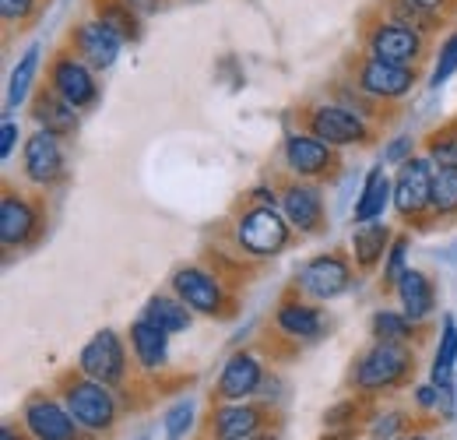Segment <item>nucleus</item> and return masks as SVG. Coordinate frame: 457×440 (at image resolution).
Returning a JSON list of instances; mask_svg holds the SVG:
<instances>
[{
	"label": "nucleus",
	"mask_w": 457,
	"mask_h": 440,
	"mask_svg": "<svg viewBox=\"0 0 457 440\" xmlns=\"http://www.w3.org/2000/svg\"><path fill=\"white\" fill-rule=\"evenodd\" d=\"M236 236H239L243 250H250L253 258H271L288 243V225L271 205H261L239 219Z\"/></svg>",
	"instance_id": "1"
},
{
	"label": "nucleus",
	"mask_w": 457,
	"mask_h": 440,
	"mask_svg": "<svg viewBox=\"0 0 457 440\" xmlns=\"http://www.w3.org/2000/svg\"><path fill=\"white\" fill-rule=\"evenodd\" d=\"M411 367V352L401 345V342H377L362 360H359V370H355V381L359 387L373 391V387H391L395 381H401Z\"/></svg>",
	"instance_id": "2"
},
{
	"label": "nucleus",
	"mask_w": 457,
	"mask_h": 440,
	"mask_svg": "<svg viewBox=\"0 0 457 440\" xmlns=\"http://www.w3.org/2000/svg\"><path fill=\"white\" fill-rule=\"evenodd\" d=\"M433 163L429 159H404L395 180V208L401 216H419L433 208Z\"/></svg>",
	"instance_id": "3"
},
{
	"label": "nucleus",
	"mask_w": 457,
	"mask_h": 440,
	"mask_svg": "<svg viewBox=\"0 0 457 440\" xmlns=\"http://www.w3.org/2000/svg\"><path fill=\"white\" fill-rule=\"evenodd\" d=\"M67 412L81 427H88V430H106L116 416L113 394L106 391V385H99V381L88 377L81 385L67 387Z\"/></svg>",
	"instance_id": "4"
},
{
	"label": "nucleus",
	"mask_w": 457,
	"mask_h": 440,
	"mask_svg": "<svg viewBox=\"0 0 457 440\" xmlns=\"http://www.w3.org/2000/svg\"><path fill=\"white\" fill-rule=\"evenodd\" d=\"M422 54V39L415 29L401 25V21H384L370 32V56L377 60H387V63H401V67H411Z\"/></svg>",
	"instance_id": "5"
},
{
	"label": "nucleus",
	"mask_w": 457,
	"mask_h": 440,
	"mask_svg": "<svg viewBox=\"0 0 457 440\" xmlns=\"http://www.w3.org/2000/svg\"><path fill=\"white\" fill-rule=\"evenodd\" d=\"M81 374L99 381V385H116L123 377V345L113 331H99L85 349H81V360H78Z\"/></svg>",
	"instance_id": "6"
},
{
	"label": "nucleus",
	"mask_w": 457,
	"mask_h": 440,
	"mask_svg": "<svg viewBox=\"0 0 457 440\" xmlns=\"http://www.w3.org/2000/svg\"><path fill=\"white\" fill-rule=\"evenodd\" d=\"M411 85H415L411 67L387 63V60H377V56H370L359 67V89L373 99H401V96L411 92Z\"/></svg>",
	"instance_id": "7"
},
{
	"label": "nucleus",
	"mask_w": 457,
	"mask_h": 440,
	"mask_svg": "<svg viewBox=\"0 0 457 440\" xmlns=\"http://www.w3.org/2000/svg\"><path fill=\"white\" fill-rule=\"evenodd\" d=\"M310 134L328 145H359L366 141V123L345 106H317L310 113Z\"/></svg>",
	"instance_id": "8"
},
{
	"label": "nucleus",
	"mask_w": 457,
	"mask_h": 440,
	"mask_svg": "<svg viewBox=\"0 0 457 440\" xmlns=\"http://www.w3.org/2000/svg\"><path fill=\"white\" fill-rule=\"evenodd\" d=\"M74 47H78V54H81V60H85L88 67L106 71V67H113L116 63L123 39L116 36L106 21L92 18V21H81V25H78V32H74Z\"/></svg>",
	"instance_id": "9"
},
{
	"label": "nucleus",
	"mask_w": 457,
	"mask_h": 440,
	"mask_svg": "<svg viewBox=\"0 0 457 440\" xmlns=\"http://www.w3.org/2000/svg\"><path fill=\"white\" fill-rule=\"evenodd\" d=\"M50 81H54V92H60L74 110H85L88 103H96V78H92L88 63L78 56H60L54 63Z\"/></svg>",
	"instance_id": "10"
},
{
	"label": "nucleus",
	"mask_w": 457,
	"mask_h": 440,
	"mask_svg": "<svg viewBox=\"0 0 457 440\" xmlns=\"http://www.w3.org/2000/svg\"><path fill=\"white\" fill-rule=\"evenodd\" d=\"M348 265H345L342 258H335V254H324V258H313L303 272H299V285L310 292V296H317V300H335V296H342L345 289H348Z\"/></svg>",
	"instance_id": "11"
},
{
	"label": "nucleus",
	"mask_w": 457,
	"mask_h": 440,
	"mask_svg": "<svg viewBox=\"0 0 457 440\" xmlns=\"http://www.w3.org/2000/svg\"><path fill=\"white\" fill-rule=\"evenodd\" d=\"M179 300L197 314H219L222 310V285L201 268H179L172 275Z\"/></svg>",
	"instance_id": "12"
},
{
	"label": "nucleus",
	"mask_w": 457,
	"mask_h": 440,
	"mask_svg": "<svg viewBox=\"0 0 457 440\" xmlns=\"http://www.w3.org/2000/svg\"><path fill=\"white\" fill-rule=\"evenodd\" d=\"M63 169V156H60L57 134L39 131L25 141V176L32 183H54Z\"/></svg>",
	"instance_id": "13"
},
{
	"label": "nucleus",
	"mask_w": 457,
	"mask_h": 440,
	"mask_svg": "<svg viewBox=\"0 0 457 440\" xmlns=\"http://www.w3.org/2000/svg\"><path fill=\"white\" fill-rule=\"evenodd\" d=\"M25 423L32 430L36 440H74V416L63 412L57 402H46V398H36L29 402L25 409Z\"/></svg>",
	"instance_id": "14"
},
{
	"label": "nucleus",
	"mask_w": 457,
	"mask_h": 440,
	"mask_svg": "<svg viewBox=\"0 0 457 440\" xmlns=\"http://www.w3.org/2000/svg\"><path fill=\"white\" fill-rule=\"evenodd\" d=\"M286 163L299 176H317L331 165V145L313 134H292L286 141Z\"/></svg>",
	"instance_id": "15"
},
{
	"label": "nucleus",
	"mask_w": 457,
	"mask_h": 440,
	"mask_svg": "<svg viewBox=\"0 0 457 440\" xmlns=\"http://www.w3.org/2000/svg\"><path fill=\"white\" fill-rule=\"evenodd\" d=\"M257 387H261V363L253 356H246V352L232 356L226 363V370H222V377H219V394L228 398V402H239V398L253 394Z\"/></svg>",
	"instance_id": "16"
},
{
	"label": "nucleus",
	"mask_w": 457,
	"mask_h": 440,
	"mask_svg": "<svg viewBox=\"0 0 457 440\" xmlns=\"http://www.w3.org/2000/svg\"><path fill=\"white\" fill-rule=\"evenodd\" d=\"M282 208H286L288 225L310 233L320 225V216H324V201L313 187H303V183H292L286 194H282Z\"/></svg>",
	"instance_id": "17"
},
{
	"label": "nucleus",
	"mask_w": 457,
	"mask_h": 440,
	"mask_svg": "<svg viewBox=\"0 0 457 440\" xmlns=\"http://www.w3.org/2000/svg\"><path fill=\"white\" fill-rule=\"evenodd\" d=\"M32 229H36L32 205L21 201V198H14V194H4L0 198V240H4V247L25 243L32 236Z\"/></svg>",
	"instance_id": "18"
},
{
	"label": "nucleus",
	"mask_w": 457,
	"mask_h": 440,
	"mask_svg": "<svg viewBox=\"0 0 457 440\" xmlns=\"http://www.w3.org/2000/svg\"><path fill=\"white\" fill-rule=\"evenodd\" d=\"M32 116L39 120L43 131L50 134H71L78 127V116H74V106L60 96V92H39L36 96V106H32Z\"/></svg>",
	"instance_id": "19"
},
{
	"label": "nucleus",
	"mask_w": 457,
	"mask_h": 440,
	"mask_svg": "<svg viewBox=\"0 0 457 440\" xmlns=\"http://www.w3.org/2000/svg\"><path fill=\"white\" fill-rule=\"evenodd\" d=\"M398 296H401V307H404V317L408 321H422L429 310H433V285L429 278L422 272H404L398 278Z\"/></svg>",
	"instance_id": "20"
},
{
	"label": "nucleus",
	"mask_w": 457,
	"mask_h": 440,
	"mask_svg": "<svg viewBox=\"0 0 457 440\" xmlns=\"http://www.w3.org/2000/svg\"><path fill=\"white\" fill-rule=\"evenodd\" d=\"M387 243H391V229L384 222H359V229L352 233V250L359 258L362 268H373L384 254H387Z\"/></svg>",
	"instance_id": "21"
},
{
	"label": "nucleus",
	"mask_w": 457,
	"mask_h": 440,
	"mask_svg": "<svg viewBox=\"0 0 457 440\" xmlns=\"http://www.w3.org/2000/svg\"><path fill=\"white\" fill-rule=\"evenodd\" d=\"M387 201H391V180H387V173L384 169H370V176L362 183V194L355 201V222L380 219L384 208H387Z\"/></svg>",
	"instance_id": "22"
},
{
	"label": "nucleus",
	"mask_w": 457,
	"mask_h": 440,
	"mask_svg": "<svg viewBox=\"0 0 457 440\" xmlns=\"http://www.w3.org/2000/svg\"><path fill=\"white\" fill-rule=\"evenodd\" d=\"M130 342H134V352L141 360V367L155 370L166 363V331L155 328L148 317H141L134 328H130Z\"/></svg>",
	"instance_id": "23"
},
{
	"label": "nucleus",
	"mask_w": 457,
	"mask_h": 440,
	"mask_svg": "<svg viewBox=\"0 0 457 440\" xmlns=\"http://www.w3.org/2000/svg\"><path fill=\"white\" fill-rule=\"evenodd\" d=\"M215 434L219 440H246L257 434V409L250 405H228L215 412Z\"/></svg>",
	"instance_id": "24"
},
{
	"label": "nucleus",
	"mask_w": 457,
	"mask_h": 440,
	"mask_svg": "<svg viewBox=\"0 0 457 440\" xmlns=\"http://www.w3.org/2000/svg\"><path fill=\"white\" fill-rule=\"evenodd\" d=\"M96 18L106 21L123 43L137 39V11L127 4V0H96Z\"/></svg>",
	"instance_id": "25"
},
{
	"label": "nucleus",
	"mask_w": 457,
	"mask_h": 440,
	"mask_svg": "<svg viewBox=\"0 0 457 440\" xmlns=\"http://www.w3.org/2000/svg\"><path fill=\"white\" fill-rule=\"evenodd\" d=\"M145 317H148L155 328L166 331V334H176V331H183L190 325L187 303H176L170 296H152V300L145 303Z\"/></svg>",
	"instance_id": "26"
},
{
	"label": "nucleus",
	"mask_w": 457,
	"mask_h": 440,
	"mask_svg": "<svg viewBox=\"0 0 457 440\" xmlns=\"http://www.w3.org/2000/svg\"><path fill=\"white\" fill-rule=\"evenodd\" d=\"M39 43L36 47H29L21 60H18V67L11 71V81H7V110H18L21 106V99L29 96V89H32V78H36V71H39Z\"/></svg>",
	"instance_id": "27"
},
{
	"label": "nucleus",
	"mask_w": 457,
	"mask_h": 440,
	"mask_svg": "<svg viewBox=\"0 0 457 440\" xmlns=\"http://www.w3.org/2000/svg\"><path fill=\"white\" fill-rule=\"evenodd\" d=\"M278 325H282V331H288L292 338H317V334H320V317H317V310L306 307V303H286V307L278 310Z\"/></svg>",
	"instance_id": "28"
},
{
	"label": "nucleus",
	"mask_w": 457,
	"mask_h": 440,
	"mask_svg": "<svg viewBox=\"0 0 457 440\" xmlns=\"http://www.w3.org/2000/svg\"><path fill=\"white\" fill-rule=\"evenodd\" d=\"M454 363H457V325L454 317H444V338H440V349H436V360H433V385H451Z\"/></svg>",
	"instance_id": "29"
},
{
	"label": "nucleus",
	"mask_w": 457,
	"mask_h": 440,
	"mask_svg": "<svg viewBox=\"0 0 457 440\" xmlns=\"http://www.w3.org/2000/svg\"><path fill=\"white\" fill-rule=\"evenodd\" d=\"M433 208L444 216L457 212V169H440L433 176Z\"/></svg>",
	"instance_id": "30"
},
{
	"label": "nucleus",
	"mask_w": 457,
	"mask_h": 440,
	"mask_svg": "<svg viewBox=\"0 0 457 440\" xmlns=\"http://www.w3.org/2000/svg\"><path fill=\"white\" fill-rule=\"evenodd\" d=\"M373 334H377V342H404L408 338V317L391 314V310H380L373 317Z\"/></svg>",
	"instance_id": "31"
},
{
	"label": "nucleus",
	"mask_w": 457,
	"mask_h": 440,
	"mask_svg": "<svg viewBox=\"0 0 457 440\" xmlns=\"http://www.w3.org/2000/svg\"><path fill=\"white\" fill-rule=\"evenodd\" d=\"M429 163L440 169H457V134H436L429 141Z\"/></svg>",
	"instance_id": "32"
},
{
	"label": "nucleus",
	"mask_w": 457,
	"mask_h": 440,
	"mask_svg": "<svg viewBox=\"0 0 457 440\" xmlns=\"http://www.w3.org/2000/svg\"><path fill=\"white\" fill-rule=\"evenodd\" d=\"M454 74H457V32L440 47V60H436V71H433V89H440Z\"/></svg>",
	"instance_id": "33"
},
{
	"label": "nucleus",
	"mask_w": 457,
	"mask_h": 440,
	"mask_svg": "<svg viewBox=\"0 0 457 440\" xmlns=\"http://www.w3.org/2000/svg\"><path fill=\"white\" fill-rule=\"evenodd\" d=\"M190 423H194V402H176L170 412H166V434L172 440L183 437L190 430Z\"/></svg>",
	"instance_id": "34"
},
{
	"label": "nucleus",
	"mask_w": 457,
	"mask_h": 440,
	"mask_svg": "<svg viewBox=\"0 0 457 440\" xmlns=\"http://www.w3.org/2000/svg\"><path fill=\"white\" fill-rule=\"evenodd\" d=\"M391 11L398 14V21H401V25H408V29H415V32H419V29H426V21L433 18L429 11H422V7H415L411 0H391Z\"/></svg>",
	"instance_id": "35"
},
{
	"label": "nucleus",
	"mask_w": 457,
	"mask_h": 440,
	"mask_svg": "<svg viewBox=\"0 0 457 440\" xmlns=\"http://www.w3.org/2000/svg\"><path fill=\"white\" fill-rule=\"evenodd\" d=\"M404 254H408V240L398 236V240H395V247H391V258H387V272H384L387 282H395V285H398V278L408 272V268H404Z\"/></svg>",
	"instance_id": "36"
},
{
	"label": "nucleus",
	"mask_w": 457,
	"mask_h": 440,
	"mask_svg": "<svg viewBox=\"0 0 457 440\" xmlns=\"http://www.w3.org/2000/svg\"><path fill=\"white\" fill-rule=\"evenodd\" d=\"M36 11V0H0L4 21H29Z\"/></svg>",
	"instance_id": "37"
},
{
	"label": "nucleus",
	"mask_w": 457,
	"mask_h": 440,
	"mask_svg": "<svg viewBox=\"0 0 457 440\" xmlns=\"http://www.w3.org/2000/svg\"><path fill=\"white\" fill-rule=\"evenodd\" d=\"M14 141H18V123L14 120H4V131H0V156L4 159L14 152Z\"/></svg>",
	"instance_id": "38"
},
{
	"label": "nucleus",
	"mask_w": 457,
	"mask_h": 440,
	"mask_svg": "<svg viewBox=\"0 0 457 440\" xmlns=\"http://www.w3.org/2000/svg\"><path fill=\"white\" fill-rule=\"evenodd\" d=\"M408 152H411V138H398V141L384 152V163H404Z\"/></svg>",
	"instance_id": "39"
},
{
	"label": "nucleus",
	"mask_w": 457,
	"mask_h": 440,
	"mask_svg": "<svg viewBox=\"0 0 457 440\" xmlns=\"http://www.w3.org/2000/svg\"><path fill=\"white\" fill-rule=\"evenodd\" d=\"M401 427V416H384L380 423H377V437H395Z\"/></svg>",
	"instance_id": "40"
},
{
	"label": "nucleus",
	"mask_w": 457,
	"mask_h": 440,
	"mask_svg": "<svg viewBox=\"0 0 457 440\" xmlns=\"http://www.w3.org/2000/svg\"><path fill=\"white\" fill-rule=\"evenodd\" d=\"M436 402H440V387L436 385L419 387V405H436Z\"/></svg>",
	"instance_id": "41"
},
{
	"label": "nucleus",
	"mask_w": 457,
	"mask_h": 440,
	"mask_svg": "<svg viewBox=\"0 0 457 440\" xmlns=\"http://www.w3.org/2000/svg\"><path fill=\"white\" fill-rule=\"evenodd\" d=\"M137 14H152V11H159V0H127Z\"/></svg>",
	"instance_id": "42"
},
{
	"label": "nucleus",
	"mask_w": 457,
	"mask_h": 440,
	"mask_svg": "<svg viewBox=\"0 0 457 440\" xmlns=\"http://www.w3.org/2000/svg\"><path fill=\"white\" fill-rule=\"evenodd\" d=\"M411 4H415V7H422V11H429V14H436L447 0H411Z\"/></svg>",
	"instance_id": "43"
},
{
	"label": "nucleus",
	"mask_w": 457,
	"mask_h": 440,
	"mask_svg": "<svg viewBox=\"0 0 457 440\" xmlns=\"http://www.w3.org/2000/svg\"><path fill=\"white\" fill-rule=\"evenodd\" d=\"M0 440H18V437H14V430H4V434H0Z\"/></svg>",
	"instance_id": "44"
},
{
	"label": "nucleus",
	"mask_w": 457,
	"mask_h": 440,
	"mask_svg": "<svg viewBox=\"0 0 457 440\" xmlns=\"http://www.w3.org/2000/svg\"><path fill=\"white\" fill-rule=\"evenodd\" d=\"M246 440H271V437H246Z\"/></svg>",
	"instance_id": "45"
},
{
	"label": "nucleus",
	"mask_w": 457,
	"mask_h": 440,
	"mask_svg": "<svg viewBox=\"0 0 457 440\" xmlns=\"http://www.w3.org/2000/svg\"><path fill=\"white\" fill-rule=\"evenodd\" d=\"M415 440H422V437H415Z\"/></svg>",
	"instance_id": "46"
}]
</instances>
